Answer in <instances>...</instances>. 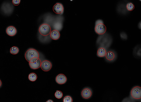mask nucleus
Segmentation results:
<instances>
[{
    "instance_id": "f257e3e1",
    "label": "nucleus",
    "mask_w": 141,
    "mask_h": 102,
    "mask_svg": "<svg viewBox=\"0 0 141 102\" xmlns=\"http://www.w3.org/2000/svg\"><path fill=\"white\" fill-rule=\"evenodd\" d=\"M112 42V39L108 34L105 33L99 36L96 41V44L99 47L107 49L109 48Z\"/></svg>"
},
{
    "instance_id": "f03ea898",
    "label": "nucleus",
    "mask_w": 141,
    "mask_h": 102,
    "mask_svg": "<svg viewBox=\"0 0 141 102\" xmlns=\"http://www.w3.org/2000/svg\"><path fill=\"white\" fill-rule=\"evenodd\" d=\"M14 6L12 4L8 2L3 3L1 7V11L5 15L9 16L13 12Z\"/></svg>"
},
{
    "instance_id": "7ed1b4c3",
    "label": "nucleus",
    "mask_w": 141,
    "mask_h": 102,
    "mask_svg": "<svg viewBox=\"0 0 141 102\" xmlns=\"http://www.w3.org/2000/svg\"><path fill=\"white\" fill-rule=\"evenodd\" d=\"M130 97L134 100H140L141 98V88L139 86L133 87L130 92Z\"/></svg>"
},
{
    "instance_id": "20e7f679",
    "label": "nucleus",
    "mask_w": 141,
    "mask_h": 102,
    "mask_svg": "<svg viewBox=\"0 0 141 102\" xmlns=\"http://www.w3.org/2000/svg\"><path fill=\"white\" fill-rule=\"evenodd\" d=\"M25 57L26 60L29 62L33 58L36 57L39 58V54L37 51L35 49H30L25 53Z\"/></svg>"
},
{
    "instance_id": "39448f33",
    "label": "nucleus",
    "mask_w": 141,
    "mask_h": 102,
    "mask_svg": "<svg viewBox=\"0 0 141 102\" xmlns=\"http://www.w3.org/2000/svg\"><path fill=\"white\" fill-rule=\"evenodd\" d=\"M117 58V54L115 51L110 50L107 51L105 56V60L108 62H113L115 61Z\"/></svg>"
},
{
    "instance_id": "423d86ee",
    "label": "nucleus",
    "mask_w": 141,
    "mask_h": 102,
    "mask_svg": "<svg viewBox=\"0 0 141 102\" xmlns=\"http://www.w3.org/2000/svg\"><path fill=\"white\" fill-rule=\"evenodd\" d=\"M40 34L44 36H46L50 34L51 28L50 25L46 24H44L40 25L39 28Z\"/></svg>"
},
{
    "instance_id": "0eeeda50",
    "label": "nucleus",
    "mask_w": 141,
    "mask_h": 102,
    "mask_svg": "<svg viewBox=\"0 0 141 102\" xmlns=\"http://www.w3.org/2000/svg\"><path fill=\"white\" fill-rule=\"evenodd\" d=\"M106 27L104 23L95 24V30L96 33L101 35L105 33Z\"/></svg>"
},
{
    "instance_id": "6e6552de",
    "label": "nucleus",
    "mask_w": 141,
    "mask_h": 102,
    "mask_svg": "<svg viewBox=\"0 0 141 102\" xmlns=\"http://www.w3.org/2000/svg\"><path fill=\"white\" fill-rule=\"evenodd\" d=\"M93 92L92 89L88 87H85L81 93V96L85 99H89L92 95Z\"/></svg>"
},
{
    "instance_id": "1a4fd4ad",
    "label": "nucleus",
    "mask_w": 141,
    "mask_h": 102,
    "mask_svg": "<svg viewBox=\"0 0 141 102\" xmlns=\"http://www.w3.org/2000/svg\"><path fill=\"white\" fill-rule=\"evenodd\" d=\"M126 5L123 3L118 4L117 7V12L120 14L125 15L128 13L129 11L127 10L126 7Z\"/></svg>"
},
{
    "instance_id": "9d476101",
    "label": "nucleus",
    "mask_w": 141,
    "mask_h": 102,
    "mask_svg": "<svg viewBox=\"0 0 141 102\" xmlns=\"http://www.w3.org/2000/svg\"><path fill=\"white\" fill-rule=\"evenodd\" d=\"M41 68L44 71H49L51 70L52 64L49 61L45 60L42 62L41 65Z\"/></svg>"
},
{
    "instance_id": "9b49d317",
    "label": "nucleus",
    "mask_w": 141,
    "mask_h": 102,
    "mask_svg": "<svg viewBox=\"0 0 141 102\" xmlns=\"http://www.w3.org/2000/svg\"><path fill=\"white\" fill-rule=\"evenodd\" d=\"M55 80L59 84L63 85L66 82L67 78L64 75L59 74L57 76Z\"/></svg>"
},
{
    "instance_id": "f8f14e48",
    "label": "nucleus",
    "mask_w": 141,
    "mask_h": 102,
    "mask_svg": "<svg viewBox=\"0 0 141 102\" xmlns=\"http://www.w3.org/2000/svg\"><path fill=\"white\" fill-rule=\"evenodd\" d=\"M64 10V7L61 3H57L54 6L53 10L54 12L57 14L62 13Z\"/></svg>"
},
{
    "instance_id": "ddd939ff",
    "label": "nucleus",
    "mask_w": 141,
    "mask_h": 102,
    "mask_svg": "<svg viewBox=\"0 0 141 102\" xmlns=\"http://www.w3.org/2000/svg\"><path fill=\"white\" fill-rule=\"evenodd\" d=\"M141 46L140 45L136 46L133 49V54L136 59H140L141 57Z\"/></svg>"
},
{
    "instance_id": "4468645a",
    "label": "nucleus",
    "mask_w": 141,
    "mask_h": 102,
    "mask_svg": "<svg viewBox=\"0 0 141 102\" xmlns=\"http://www.w3.org/2000/svg\"><path fill=\"white\" fill-rule=\"evenodd\" d=\"M6 32L7 34L11 36H14L17 33L16 28L13 26H9L7 27Z\"/></svg>"
},
{
    "instance_id": "2eb2a0df",
    "label": "nucleus",
    "mask_w": 141,
    "mask_h": 102,
    "mask_svg": "<svg viewBox=\"0 0 141 102\" xmlns=\"http://www.w3.org/2000/svg\"><path fill=\"white\" fill-rule=\"evenodd\" d=\"M41 61L39 59L37 61L33 63L29 62V64L31 68L33 69V70H36V69L39 68L41 67Z\"/></svg>"
},
{
    "instance_id": "dca6fc26",
    "label": "nucleus",
    "mask_w": 141,
    "mask_h": 102,
    "mask_svg": "<svg viewBox=\"0 0 141 102\" xmlns=\"http://www.w3.org/2000/svg\"><path fill=\"white\" fill-rule=\"evenodd\" d=\"M107 51V49H106L103 47H99L97 50V55L99 57H105Z\"/></svg>"
},
{
    "instance_id": "f3484780",
    "label": "nucleus",
    "mask_w": 141,
    "mask_h": 102,
    "mask_svg": "<svg viewBox=\"0 0 141 102\" xmlns=\"http://www.w3.org/2000/svg\"><path fill=\"white\" fill-rule=\"evenodd\" d=\"M60 34L58 31L54 30L51 32L50 37L51 38L55 40H56L60 38Z\"/></svg>"
},
{
    "instance_id": "a211bd4d",
    "label": "nucleus",
    "mask_w": 141,
    "mask_h": 102,
    "mask_svg": "<svg viewBox=\"0 0 141 102\" xmlns=\"http://www.w3.org/2000/svg\"><path fill=\"white\" fill-rule=\"evenodd\" d=\"M37 78V76L34 73H32L29 75L28 79L31 81H36Z\"/></svg>"
},
{
    "instance_id": "6ab92c4d",
    "label": "nucleus",
    "mask_w": 141,
    "mask_h": 102,
    "mask_svg": "<svg viewBox=\"0 0 141 102\" xmlns=\"http://www.w3.org/2000/svg\"><path fill=\"white\" fill-rule=\"evenodd\" d=\"M19 52V49L17 47L13 46L12 47L10 50V53L13 54H17Z\"/></svg>"
},
{
    "instance_id": "aec40b11",
    "label": "nucleus",
    "mask_w": 141,
    "mask_h": 102,
    "mask_svg": "<svg viewBox=\"0 0 141 102\" xmlns=\"http://www.w3.org/2000/svg\"><path fill=\"white\" fill-rule=\"evenodd\" d=\"M126 8L128 11H131L134 9L135 6L132 2L128 3L126 5Z\"/></svg>"
},
{
    "instance_id": "412c9836",
    "label": "nucleus",
    "mask_w": 141,
    "mask_h": 102,
    "mask_svg": "<svg viewBox=\"0 0 141 102\" xmlns=\"http://www.w3.org/2000/svg\"><path fill=\"white\" fill-rule=\"evenodd\" d=\"M55 96L57 99H60L63 96V93L60 91L57 90L55 94Z\"/></svg>"
},
{
    "instance_id": "4be33fe9",
    "label": "nucleus",
    "mask_w": 141,
    "mask_h": 102,
    "mask_svg": "<svg viewBox=\"0 0 141 102\" xmlns=\"http://www.w3.org/2000/svg\"><path fill=\"white\" fill-rule=\"evenodd\" d=\"M121 39L123 40H126L128 39V36L125 32H122L120 33V34Z\"/></svg>"
},
{
    "instance_id": "5701e85b",
    "label": "nucleus",
    "mask_w": 141,
    "mask_h": 102,
    "mask_svg": "<svg viewBox=\"0 0 141 102\" xmlns=\"http://www.w3.org/2000/svg\"><path fill=\"white\" fill-rule=\"evenodd\" d=\"M72 97L69 96H65L63 99V102H73Z\"/></svg>"
},
{
    "instance_id": "b1692460",
    "label": "nucleus",
    "mask_w": 141,
    "mask_h": 102,
    "mask_svg": "<svg viewBox=\"0 0 141 102\" xmlns=\"http://www.w3.org/2000/svg\"><path fill=\"white\" fill-rule=\"evenodd\" d=\"M122 102H135L134 100L131 97H127L125 98Z\"/></svg>"
},
{
    "instance_id": "393cba45",
    "label": "nucleus",
    "mask_w": 141,
    "mask_h": 102,
    "mask_svg": "<svg viewBox=\"0 0 141 102\" xmlns=\"http://www.w3.org/2000/svg\"><path fill=\"white\" fill-rule=\"evenodd\" d=\"M21 1L20 0H13L12 2L14 5L17 6L20 4Z\"/></svg>"
},
{
    "instance_id": "a878e982",
    "label": "nucleus",
    "mask_w": 141,
    "mask_h": 102,
    "mask_svg": "<svg viewBox=\"0 0 141 102\" xmlns=\"http://www.w3.org/2000/svg\"><path fill=\"white\" fill-rule=\"evenodd\" d=\"M39 58H37L36 57H35L34 58H33L30 61H29V63H33L35 62L36 61H37L38 59H39Z\"/></svg>"
},
{
    "instance_id": "bb28decb",
    "label": "nucleus",
    "mask_w": 141,
    "mask_h": 102,
    "mask_svg": "<svg viewBox=\"0 0 141 102\" xmlns=\"http://www.w3.org/2000/svg\"><path fill=\"white\" fill-rule=\"evenodd\" d=\"M138 26V28L140 29V30H141V21H140L139 22V23Z\"/></svg>"
},
{
    "instance_id": "cd10ccee",
    "label": "nucleus",
    "mask_w": 141,
    "mask_h": 102,
    "mask_svg": "<svg viewBox=\"0 0 141 102\" xmlns=\"http://www.w3.org/2000/svg\"><path fill=\"white\" fill-rule=\"evenodd\" d=\"M46 102H54L53 100H47Z\"/></svg>"
},
{
    "instance_id": "c85d7f7f",
    "label": "nucleus",
    "mask_w": 141,
    "mask_h": 102,
    "mask_svg": "<svg viewBox=\"0 0 141 102\" xmlns=\"http://www.w3.org/2000/svg\"><path fill=\"white\" fill-rule=\"evenodd\" d=\"M2 85V82L1 80L0 79V87H1Z\"/></svg>"
}]
</instances>
